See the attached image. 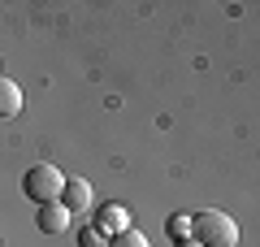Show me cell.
<instances>
[{"label":"cell","instance_id":"obj_9","mask_svg":"<svg viewBox=\"0 0 260 247\" xmlns=\"http://www.w3.org/2000/svg\"><path fill=\"white\" fill-rule=\"evenodd\" d=\"M78 247H109V243H104V234L95 226H87V230H78Z\"/></svg>","mask_w":260,"mask_h":247},{"label":"cell","instance_id":"obj_4","mask_svg":"<svg viewBox=\"0 0 260 247\" xmlns=\"http://www.w3.org/2000/svg\"><path fill=\"white\" fill-rule=\"evenodd\" d=\"M95 230H100V234H121V230H130V212L121 208V204H104V208L95 212Z\"/></svg>","mask_w":260,"mask_h":247},{"label":"cell","instance_id":"obj_5","mask_svg":"<svg viewBox=\"0 0 260 247\" xmlns=\"http://www.w3.org/2000/svg\"><path fill=\"white\" fill-rule=\"evenodd\" d=\"M35 221H39L44 234H65V230H70V212H65L61 204H44V208L35 212Z\"/></svg>","mask_w":260,"mask_h":247},{"label":"cell","instance_id":"obj_7","mask_svg":"<svg viewBox=\"0 0 260 247\" xmlns=\"http://www.w3.org/2000/svg\"><path fill=\"white\" fill-rule=\"evenodd\" d=\"M165 234H169V243H174V247H195V238H191V217H186V212H174V217L165 221Z\"/></svg>","mask_w":260,"mask_h":247},{"label":"cell","instance_id":"obj_2","mask_svg":"<svg viewBox=\"0 0 260 247\" xmlns=\"http://www.w3.org/2000/svg\"><path fill=\"white\" fill-rule=\"evenodd\" d=\"M61 187H65V174L56 169V165H30L26 174H22V195H26L35 208H44V204H56L61 200Z\"/></svg>","mask_w":260,"mask_h":247},{"label":"cell","instance_id":"obj_1","mask_svg":"<svg viewBox=\"0 0 260 247\" xmlns=\"http://www.w3.org/2000/svg\"><path fill=\"white\" fill-rule=\"evenodd\" d=\"M191 238H195V247H234L239 243V226H234L230 212L204 208L191 217Z\"/></svg>","mask_w":260,"mask_h":247},{"label":"cell","instance_id":"obj_6","mask_svg":"<svg viewBox=\"0 0 260 247\" xmlns=\"http://www.w3.org/2000/svg\"><path fill=\"white\" fill-rule=\"evenodd\" d=\"M22 113V87L13 78H5L0 74V121H9V117H18Z\"/></svg>","mask_w":260,"mask_h":247},{"label":"cell","instance_id":"obj_8","mask_svg":"<svg viewBox=\"0 0 260 247\" xmlns=\"http://www.w3.org/2000/svg\"><path fill=\"white\" fill-rule=\"evenodd\" d=\"M109 247H152V243L139 234V230H121V234H113V238H109Z\"/></svg>","mask_w":260,"mask_h":247},{"label":"cell","instance_id":"obj_3","mask_svg":"<svg viewBox=\"0 0 260 247\" xmlns=\"http://www.w3.org/2000/svg\"><path fill=\"white\" fill-rule=\"evenodd\" d=\"M61 204L65 212H83V208H91V182L87 178H65V187H61Z\"/></svg>","mask_w":260,"mask_h":247}]
</instances>
